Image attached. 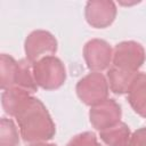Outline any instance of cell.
Wrapping results in <instances>:
<instances>
[{
	"mask_svg": "<svg viewBox=\"0 0 146 146\" xmlns=\"http://www.w3.org/2000/svg\"><path fill=\"white\" fill-rule=\"evenodd\" d=\"M13 116L18 124L21 137L26 143L47 141L56 133V125L44 104L29 95L16 107Z\"/></svg>",
	"mask_w": 146,
	"mask_h": 146,
	"instance_id": "cell-1",
	"label": "cell"
},
{
	"mask_svg": "<svg viewBox=\"0 0 146 146\" xmlns=\"http://www.w3.org/2000/svg\"><path fill=\"white\" fill-rule=\"evenodd\" d=\"M115 2L111 0H90L84 7V18L87 23L95 29H105L110 26L116 17Z\"/></svg>",
	"mask_w": 146,
	"mask_h": 146,
	"instance_id": "cell-8",
	"label": "cell"
},
{
	"mask_svg": "<svg viewBox=\"0 0 146 146\" xmlns=\"http://www.w3.org/2000/svg\"><path fill=\"white\" fill-rule=\"evenodd\" d=\"M18 60L7 54L0 56V87L2 90L14 87Z\"/></svg>",
	"mask_w": 146,
	"mask_h": 146,
	"instance_id": "cell-13",
	"label": "cell"
},
{
	"mask_svg": "<svg viewBox=\"0 0 146 146\" xmlns=\"http://www.w3.org/2000/svg\"><path fill=\"white\" fill-rule=\"evenodd\" d=\"M26 146H58L56 144H50V143H46V141H36V143H30Z\"/></svg>",
	"mask_w": 146,
	"mask_h": 146,
	"instance_id": "cell-17",
	"label": "cell"
},
{
	"mask_svg": "<svg viewBox=\"0 0 146 146\" xmlns=\"http://www.w3.org/2000/svg\"><path fill=\"white\" fill-rule=\"evenodd\" d=\"M128 146H146V127L139 128L131 133Z\"/></svg>",
	"mask_w": 146,
	"mask_h": 146,
	"instance_id": "cell-16",
	"label": "cell"
},
{
	"mask_svg": "<svg viewBox=\"0 0 146 146\" xmlns=\"http://www.w3.org/2000/svg\"><path fill=\"white\" fill-rule=\"evenodd\" d=\"M21 133L11 119L0 120V146H18Z\"/></svg>",
	"mask_w": 146,
	"mask_h": 146,
	"instance_id": "cell-14",
	"label": "cell"
},
{
	"mask_svg": "<svg viewBox=\"0 0 146 146\" xmlns=\"http://www.w3.org/2000/svg\"><path fill=\"white\" fill-rule=\"evenodd\" d=\"M14 87L22 88L31 94H34L35 91H38V84L34 80L32 64L27 59L18 60Z\"/></svg>",
	"mask_w": 146,
	"mask_h": 146,
	"instance_id": "cell-12",
	"label": "cell"
},
{
	"mask_svg": "<svg viewBox=\"0 0 146 146\" xmlns=\"http://www.w3.org/2000/svg\"><path fill=\"white\" fill-rule=\"evenodd\" d=\"M136 74L137 73L123 71L112 65L111 67H108L107 74H106L110 90L116 95L127 94Z\"/></svg>",
	"mask_w": 146,
	"mask_h": 146,
	"instance_id": "cell-10",
	"label": "cell"
},
{
	"mask_svg": "<svg viewBox=\"0 0 146 146\" xmlns=\"http://www.w3.org/2000/svg\"><path fill=\"white\" fill-rule=\"evenodd\" d=\"M127 94L131 108L146 119V73L138 72L135 75Z\"/></svg>",
	"mask_w": 146,
	"mask_h": 146,
	"instance_id": "cell-9",
	"label": "cell"
},
{
	"mask_svg": "<svg viewBox=\"0 0 146 146\" xmlns=\"http://www.w3.org/2000/svg\"><path fill=\"white\" fill-rule=\"evenodd\" d=\"M145 60V49L137 41H122L117 43L113 50V66L123 71L138 73V70L143 66Z\"/></svg>",
	"mask_w": 146,
	"mask_h": 146,
	"instance_id": "cell-4",
	"label": "cell"
},
{
	"mask_svg": "<svg viewBox=\"0 0 146 146\" xmlns=\"http://www.w3.org/2000/svg\"><path fill=\"white\" fill-rule=\"evenodd\" d=\"M75 91L79 99L91 107L107 99L110 87L107 79L103 73L90 72L78 81Z\"/></svg>",
	"mask_w": 146,
	"mask_h": 146,
	"instance_id": "cell-3",
	"label": "cell"
},
{
	"mask_svg": "<svg viewBox=\"0 0 146 146\" xmlns=\"http://www.w3.org/2000/svg\"><path fill=\"white\" fill-rule=\"evenodd\" d=\"M58 43L56 38L46 30H34L25 39L24 50L26 59L34 64L47 56H54L57 51Z\"/></svg>",
	"mask_w": 146,
	"mask_h": 146,
	"instance_id": "cell-5",
	"label": "cell"
},
{
	"mask_svg": "<svg viewBox=\"0 0 146 146\" xmlns=\"http://www.w3.org/2000/svg\"><path fill=\"white\" fill-rule=\"evenodd\" d=\"M34 80L38 87L44 90L60 88L66 80V68L64 63L54 56H47L32 64Z\"/></svg>",
	"mask_w": 146,
	"mask_h": 146,
	"instance_id": "cell-2",
	"label": "cell"
},
{
	"mask_svg": "<svg viewBox=\"0 0 146 146\" xmlns=\"http://www.w3.org/2000/svg\"><path fill=\"white\" fill-rule=\"evenodd\" d=\"M83 58L90 71L102 72L108 70L113 58V49L103 39H91L83 46Z\"/></svg>",
	"mask_w": 146,
	"mask_h": 146,
	"instance_id": "cell-6",
	"label": "cell"
},
{
	"mask_svg": "<svg viewBox=\"0 0 146 146\" xmlns=\"http://www.w3.org/2000/svg\"><path fill=\"white\" fill-rule=\"evenodd\" d=\"M99 137L108 146H128L131 131L127 123L120 121L115 125L99 131Z\"/></svg>",
	"mask_w": 146,
	"mask_h": 146,
	"instance_id": "cell-11",
	"label": "cell"
},
{
	"mask_svg": "<svg viewBox=\"0 0 146 146\" xmlns=\"http://www.w3.org/2000/svg\"><path fill=\"white\" fill-rule=\"evenodd\" d=\"M66 146H102V145L98 143L97 137L94 132L84 131L74 136L67 143Z\"/></svg>",
	"mask_w": 146,
	"mask_h": 146,
	"instance_id": "cell-15",
	"label": "cell"
},
{
	"mask_svg": "<svg viewBox=\"0 0 146 146\" xmlns=\"http://www.w3.org/2000/svg\"><path fill=\"white\" fill-rule=\"evenodd\" d=\"M121 106L113 98H107L91 106L89 111V121L98 131H103L115 125L121 121Z\"/></svg>",
	"mask_w": 146,
	"mask_h": 146,
	"instance_id": "cell-7",
	"label": "cell"
}]
</instances>
